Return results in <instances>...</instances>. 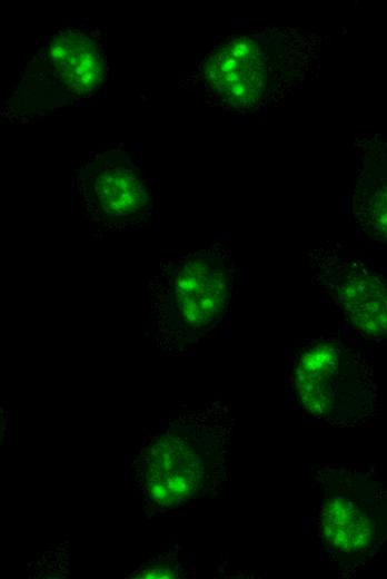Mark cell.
<instances>
[{
  "instance_id": "cell-1",
  "label": "cell",
  "mask_w": 387,
  "mask_h": 579,
  "mask_svg": "<svg viewBox=\"0 0 387 579\" xmlns=\"http://www.w3.org/2000/svg\"><path fill=\"white\" fill-rule=\"evenodd\" d=\"M324 40L291 27L230 36L202 60L201 87L217 104L239 112L278 107L317 77Z\"/></svg>"
},
{
  "instance_id": "cell-2",
  "label": "cell",
  "mask_w": 387,
  "mask_h": 579,
  "mask_svg": "<svg viewBox=\"0 0 387 579\" xmlns=\"http://www.w3.org/2000/svg\"><path fill=\"white\" fill-rule=\"evenodd\" d=\"M235 272L221 244L162 259L143 281L158 326L187 340L216 327L229 310Z\"/></svg>"
},
{
  "instance_id": "cell-3",
  "label": "cell",
  "mask_w": 387,
  "mask_h": 579,
  "mask_svg": "<svg viewBox=\"0 0 387 579\" xmlns=\"http://www.w3.org/2000/svg\"><path fill=\"white\" fill-rule=\"evenodd\" d=\"M292 377L300 406L324 422L355 426L380 413V393L370 361L336 337L305 346Z\"/></svg>"
},
{
  "instance_id": "cell-4",
  "label": "cell",
  "mask_w": 387,
  "mask_h": 579,
  "mask_svg": "<svg viewBox=\"0 0 387 579\" xmlns=\"http://www.w3.org/2000/svg\"><path fill=\"white\" fill-rule=\"evenodd\" d=\"M324 477L320 537L343 569L366 567L387 541V480L356 465L326 470Z\"/></svg>"
},
{
  "instance_id": "cell-5",
  "label": "cell",
  "mask_w": 387,
  "mask_h": 579,
  "mask_svg": "<svg viewBox=\"0 0 387 579\" xmlns=\"http://www.w3.org/2000/svg\"><path fill=\"white\" fill-rule=\"evenodd\" d=\"M312 282L360 335L387 340V274L337 242L308 252Z\"/></svg>"
},
{
  "instance_id": "cell-6",
  "label": "cell",
  "mask_w": 387,
  "mask_h": 579,
  "mask_svg": "<svg viewBox=\"0 0 387 579\" xmlns=\"http://www.w3.org/2000/svg\"><path fill=\"white\" fill-rule=\"evenodd\" d=\"M73 192L83 217L105 230H136L153 212L139 168L120 149L96 154L79 166Z\"/></svg>"
},
{
  "instance_id": "cell-7",
  "label": "cell",
  "mask_w": 387,
  "mask_h": 579,
  "mask_svg": "<svg viewBox=\"0 0 387 579\" xmlns=\"http://www.w3.org/2000/svg\"><path fill=\"white\" fill-rule=\"evenodd\" d=\"M147 491L162 507H176L202 492L208 465L201 448L183 438L162 436L146 450Z\"/></svg>"
},
{
  "instance_id": "cell-8",
  "label": "cell",
  "mask_w": 387,
  "mask_h": 579,
  "mask_svg": "<svg viewBox=\"0 0 387 579\" xmlns=\"http://www.w3.org/2000/svg\"><path fill=\"white\" fill-rule=\"evenodd\" d=\"M47 65L61 86L78 95L96 90L107 75L100 43L90 33L72 29L51 37Z\"/></svg>"
},
{
  "instance_id": "cell-9",
  "label": "cell",
  "mask_w": 387,
  "mask_h": 579,
  "mask_svg": "<svg viewBox=\"0 0 387 579\" xmlns=\"http://www.w3.org/2000/svg\"><path fill=\"white\" fill-rule=\"evenodd\" d=\"M353 217L373 238L387 244V141L366 140L353 192Z\"/></svg>"
},
{
  "instance_id": "cell-10",
  "label": "cell",
  "mask_w": 387,
  "mask_h": 579,
  "mask_svg": "<svg viewBox=\"0 0 387 579\" xmlns=\"http://www.w3.org/2000/svg\"><path fill=\"white\" fill-rule=\"evenodd\" d=\"M177 575L175 568L168 563L150 565L142 571L135 575L137 578H175Z\"/></svg>"
}]
</instances>
